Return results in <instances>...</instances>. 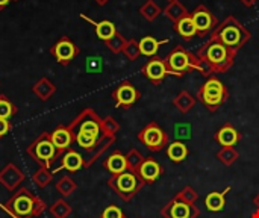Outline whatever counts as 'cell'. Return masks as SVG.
Returning <instances> with one entry per match:
<instances>
[{
  "instance_id": "1",
  "label": "cell",
  "mask_w": 259,
  "mask_h": 218,
  "mask_svg": "<svg viewBox=\"0 0 259 218\" xmlns=\"http://www.w3.org/2000/svg\"><path fill=\"white\" fill-rule=\"evenodd\" d=\"M212 35L226 47L235 52H238L252 38V32L234 15H229L222 23H219L212 30Z\"/></svg>"
},
{
  "instance_id": "2",
  "label": "cell",
  "mask_w": 259,
  "mask_h": 218,
  "mask_svg": "<svg viewBox=\"0 0 259 218\" xmlns=\"http://www.w3.org/2000/svg\"><path fill=\"white\" fill-rule=\"evenodd\" d=\"M196 55L209 61L215 73H226L234 65L237 58V52L226 47L214 35H211V38L197 49Z\"/></svg>"
},
{
  "instance_id": "3",
  "label": "cell",
  "mask_w": 259,
  "mask_h": 218,
  "mask_svg": "<svg viewBox=\"0 0 259 218\" xmlns=\"http://www.w3.org/2000/svg\"><path fill=\"white\" fill-rule=\"evenodd\" d=\"M197 99L214 114L229 99V91L217 77H209L197 91Z\"/></svg>"
},
{
  "instance_id": "4",
  "label": "cell",
  "mask_w": 259,
  "mask_h": 218,
  "mask_svg": "<svg viewBox=\"0 0 259 218\" xmlns=\"http://www.w3.org/2000/svg\"><path fill=\"white\" fill-rule=\"evenodd\" d=\"M165 64L168 74L182 77L184 74L197 70V56L196 53L188 52L184 46H176L165 58Z\"/></svg>"
},
{
  "instance_id": "5",
  "label": "cell",
  "mask_w": 259,
  "mask_h": 218,
  "mask_svg": "<svg viewBox=\"0 0 259 218\" xmlns=\"http://www.w3.org/2000/svg\"><path fill=\"white\" fill-rule=\"evenodd\" d=\"M108 185L124 200V202H131L144 187V182L138 178L137 173L127 170L121 175L112 176L108 181Z\"/></svg>"
},
{
  "instance_id": "6",
  "label": "cell",
  "mask_w": 259,
  "mask_h": 218,
  "mask_svg": "<svg viewBox=\"0 0 259 218\" xmlns=\"http://www.w3.org/2000/svg\"><path fill=\"white\" fill-rule=\"evenodd\" d=\"M138 141L143 143L150 152H161L170 144L168 135L165 130L155 121L149 123L146 127H143L138 134Z\"/></svg>"
},
{
  "instance_id": "7",
  "label": "cell",
  "mask_w": 259,
  "mask_h": 218,
  "mask_svg": "<svg viewBox=\"0 0 259 218\" xmlns=\"http://www.w3.org/2000/svg\"><path fill=\"white\" fill-rule=\"evenodd\" d=\"M71 134H88L100 140L102 137V120L90 109L80 114V117L73 123L71 126Z\"/></svg>"
},
{
  "instance_id": "8",
  "label": "cell",
  "mask_w": 259,
  "mask_h": 218,
  "mask_svg": "<svg viewBox=\"0 0 259 218\" xmlns=\"http://www.w3.org/2000/svg\"><path fill=\"white\" fill-rule=\"evenodd\" d=\"M29 153L35 161H38L42 165H47V164H52L56 159L58 149L53 146L50 137L42 135L29 147Z\"/></svg>"
},
{
  "instance_id": "9",
  "label": "cell",
  "mask_w": 259,
  "mask_h": 218,
  "mask_svg": "<svg viewBox=\"0 0 259 218\" xmlns=\"http://www.w3.org/2000/svg\"><path fill=\"white\" fill-rule=\"evenodd\" d=\"M159 214L162 218H197L200 215V209L196 205H190L173 197L165 206H162Z\"/></svg>"
},
{
  "instance_id": "10",
  "label": "cell",
  "mask_w": 259,
  "mask_h": 218,
  "mask_svg": "<svg viewBox=\"0 0 259 218\" xmlns=\"http://www.w3.org/2000/svg\"><path fill=\"white\" fill-rule=\"evenodd\" d=\"M196 29H197V36H205L206 33H209L211 30H214L217 27V24L220 23L217 20V17L205 6V5H199L193 12H190Z\"/></svg>"
},
{
  "instance_id": "11",
  "label": "cell",
  "mask_w": 259,
  "mask_h": 218,
  "mask_svg": "<svg viewBox=\"0 0 259 218\" xmlns=\"http://www.w3.org/2000/svg\"><path fill=\"white\" fill-rule=\"evenodd\" d=\"M9 211L18 218H26L32 215L35 211V200L27 190H20L6 205Z\"/></svg>"
},
{
  "instance_id": "12",
  "label": "cell",
  "mask_w": 259,
  "mask_h": 218,
  "mask_svg": "<svg viewBox=\"0 0 259 218\" xmlns=\"http://www.w3.org/2000/svg\"><path fill=\"white\" fill-rule=\"evenodd\" d=\"M143 74L153 83V85H161L164 79L168 76L167 64L165 59L162 58H152L144 67H143Z\"/></svg>"
},
{
  "instance_id": "13",
  "label": "cell",
  "mask_w": 259,
  "mask_h": 218,
  "mask_svg": "<svg viewBox=\"0 0 259 218\" xmlns=\"http://www.w3.org/2000/svg\"><path fill=\"white\" fill-rule=\"evenodd\" d=\"M164 173V168L161 167V164L153 159V158H144L143 164L140 165V168L137 170L138 178L144 182V185H152L155 184Z\"/></svg>"
},
{
  "instance_id": "14",
  "label": "cell",
  "mask_w": 259,
  "mask_h": 218,
  "mask_svg": "<svg viewBox=\"0 0 259 218\" xmlns=\"http://www.w3.org/2000/svg\"><path fill=\"white\" fill-rule=\"evenodd\" d=\"M112 97L115 100L117 108H129L140 99V93L131 82H123L117 86Z\"/></svg>"
},
{
  "instance_id": "15",
  "label": "cell",
  "mask_w": 259,
  "mask_h": 218,
  "mask_svg": "<svg viewBox=\"0 0 259 218\" xmlns=\"http://www.w3.org/2000/svg\"><path fill=\"white\" fill-rule=\"evenodd\" d=\"M52 164H53V165H52V168H53L52 171H58V170H62V168H65V170H68V171H77V170H80L82 165H83V158H82L77 152L70 150V152H67L64 156H61L59 161L55 159Z\"/></svg>"
},
{
  "instance_id": "16",
  "label": "cell",
  "mask_w": 259,
  "mask_h": 218,
  "mask_svg": "<svg viewBox=\"0 0 259 218\" xmlns=\"http://www.w3.org/2000/svg\"><path fill=\"white\" fill-rule=\"evenodd\" d=\"M214 140L222 147H235L241 140V134L231 123H228L222 129L217 130V134L214 135Z\"/></svg>"
},
{
  "instance_id": "17",
  "label": "cell",
  "mask_w": 259,
  "mask_h": 218,
  "mask_svg": "<svg viewBox=\"0 0 259 218\" xmlns=\"http://www.w3.org/2000/svg\"><path fill=\"white\" fill-rule=\"evenodd\" d=\"M103 167L112 175V176H117V175H121L124 171H127V161H126V156L120 152H114L112 155H109L105 162H103Z\"/></svg>"
},
{
  "instance_id": "18",
  "label": "cell",
  "mask_w": 259,
  "mask_h": 218,
  "mask_svg": "<svg viewBox=\"0 0 259 218\" xmlns=\"http://www.w3.org/2000/svg\"><path fill=\"white\" fill-rule=\"evenodd\" d=\"M76 52H77L76 46L71 41H68V39L59 41L55 46V49H53V53H55V56H56V59L59 62H68V61H71L74 58Z\"/></svg>"
},
{
  "instance_id": "19",
  "label": "cell",
  "mask_w": 259,
  "mask_h": 218,
  "mask_svg": "<svg viewBox=\"0 0 259 218\" xmlns=\"http://www.w3.org/2000/svg\"><path fill=\"white\" fill-rule=\"evenodd\" d=\"M138 42H140L141 55L153 58V56L158 53L159 47H161V46H164V44H167V42H168V39H162V41H159V39L153 38L152 35H147V36H143Z\"/></svg>"
},
{
  "instance_id": "20",
  "label": "cell",
  "mask_w": 259,
  "mask_h": 218,
  "mask_svg": "<svg viewBox=\"0 0 259 218\" xmlns=\"http://www.w3.org/2000/svg\"><path fill=\"white\" fill-rule=\"evenodd\" d=\"M173 29L176 33H179L184 39H191L194 36H197V29H196V24L191 18V15L179 20L178 23L173 24Z\"/></svg>"
},
{
  "instance_id": "21",
  "label": "cell",
  "mask_w": 259,
  "mask_h": 218,
  "mask_svg": "<svg viewBox=\"0 0 259 218\" xmlns=\"http://www.w3.org/2000/svg\"><path fill=\"white\" fill-rule=\"evenodd\" d=\"M50 140H52L53 146L58 149V152H62V150H65V149L71 144V141H73V134H71L70 129L59 127V129H56L55 132H52Z\"/></svg>"
},
{
  "instance_id": "22",
  "label": "cell",
  "mask_w": 259,
  "mask_h": 218,
  "mask_svg": "<svg viewBox=\"0 0 259 218\" xmlns=\"http://www.w3.org/2000/svg\"><path fill=\"white\" fill-rule=\"evenodd\" d=\"M188 155H190V150H188L187 144H184L182 141H173L167 146V156L175 164L185 161L188 158Z\"/></svg>"
},
{
  "instance_id": "23",
  "label": "cell",
  "mask_w": 259,
  "mask_h": 218,
  "mask_svg": "<svg viewBox=\"0 0 259 218\" xmlns=\"http://www.w3.org/2000/svg\"><path fill=\"white\" fill-rule=\"evenodd\" d=\"M164 14H165V17L167 18H170L171 21H173V24L175 23H178L179 20H182V18H185V17H188L190 15V12H188V9L179 2V0H173V2H170L165 8H164V11H162Z\"/></svg>"
},
{
  "instance_id": "24",
  "label": "cell",
  "mask_w": 259,
  "mask_h": 218,
  "mask_svg": "<svg viewBox=\"0 0 259 218\" xmlns=\"http://www.w3.org/2000/svg\"><path fill=\"white\" fill-rule=\"evenodd\" d=\"M231 188H226L225 193H220V191H212L206 196L205 199V205H206V209L211 211V212H220L225 209L226 206V197L225 194L229 191Z\"/></svg>"
},
{
  "instance_id": "25",
  "label": "cell",
  "mask_w": 259,
  "mask_h": 218,
  "mask_svg": "<svg viewBox=\"0 0 259 218\" xmlns=\"http://www.w3.org/2000/svg\"><path fill=\"white\" fill-rule=\"evenodd\" d=\"M173 105L176 109H179V112L182 114H188L194 105H196V99L188 93V91H181L175 99H173Z\"/></svg>"
},
{
  "instance_id": "26",
  "label": "cell",
  "mask_w": 259,
  "mask_h": 218,
  "mask_svg": "<svg viewBox=\"0 0 259 218\" xmlns=\"http://www.w3.org/2000/svg\"><path fill=\"white\" fill-rule=\"evenodd\" d=\"M215 158H217L223 165L231 167L232 164L237 162V159L240 158V153H238V150H237L235 147H222V149L217 152Z\"/></svg>"
},
{
  "instance_id": "27",
  "label": "cell",
  "mask_w": 259,
  "mask_h": 218,
  "mask_svg": "<svg viewBox=\"0 0 259 218\" xmlns=\"http://www.w3.org/2000/svg\"><path fill=\"white\" fill-rule=\"evenodd\" d=\"M140 14H141L146 20L153 21V20H156V18L162 14V9H161V6H159L156 2L147 0V2L140 8Z\"/></svg>"
},
{
  "instance_id": "28",
  "label": "cell",
  "mask_w": 259,
  "mask_h": 218,
  "mask_svg": "<svg viewBox=\"0 0 259 218\" xmlns=\"http://www.w3.org/2000/svg\"><path fill=\"white\" fill-rule=\"evenodd\" d=\"M96 33L100 39L103 41H109L111 38L115 36L117 33V29L114 26V23L105 20V21H100V23H96Z\"/></svg>"
},
{
  "instance_id": "29",
  "label": "cell",
  "mask_w": 259,
  "mask_h": 218,
  "mask_svg": "<svg viewBox=\"0 0 259 218\" xmlns=\"http://www.w3.org/2000/svg\"><path fill=\"white\" fill-rule=\"evenodd\" d=\"M126 161H127V170L137 173V170L140 168V165H141L143 161H144V156H143L137 149H132V150L126 155Z\"/></svg>"
},
{
  "instance_id": "30",
  "label": "cell",
  "mask_w": 259,
  "mask_h": 218,
  "mask_svg": "<svg viewBox=\"0 0 259 218\" xmlns=\"http://www.w3.org/2000/svg\"><path fill=\"white\" fill-rule=\"evenodd\" d=\"M175 197H178L179 200H182V202H185V203H190V205H196V202L199 200L197 191H196L193 187H190V185H187L185 188H182Z\"/></svg>"
},
{
  "instance_id": "31",
  "label": "cell",
  "mask_w": 259,
  "mask_h": 218,
  "mask_svg": "<svg viewBox=\"0 0 259 218\" xmlns=\"http://www.w3.org/2000/svg\"><path fill=\"white\" fill-rule=\"evenodd\" d=\"M74 140H76V143H77L79 147L88 149V150L93 149V147H96V144L100 141L99 138H96L93 135H88V134H74Z\"/></svg>"
},
{
  "instance_id": "32",
  "label": "cell",
  "mask_w": 259,
  "mask_h": 218,
  "mask_svg": "<svg viewBox=\"0 0 259 218\" xmlns=\"http://www.w3.org/2000/svg\"><path fill=\"white\" fill-rule=\"evenodd\" d=\"M126 38L123 36V35H120L118 32L115 33V36L114 38H111L109 41H106V44H108V47L114 52V53H120V52H123L124 50V47H126Z\"/></svg>"
},
{
  "instance_id": "33",
  "label": "cell",
  "mask_w": 259,
  "mask_h": 218,
  "mask_svg": "<svg viewBox=\"0 0 259 218\" xmlns=\"http://www.w3.org/2000/svg\"><path fill=\"white\" fill-rule=\"evenodd\" d=\"M123 53L131 59V61H135L138 59V56L141 55V50H140V42L135 41V39H129L126 42V47L123 50Z\"/></svg>"
},
{
  "instance_id": "34",
  "label": "cell",
  "mask_w": 259,
  "mask_h": 218,
  "mask_svg": "<svg viewBox=\"0 0 259 218\" xmlns=\"http://www.w3.org/2000/svg\"><path fill=\"white\" fill-rule=\"evenodd\" d=\"M193 129L190 123H179L175 126V137L178 140H191Z\"/></svg>"
},
{
  "instance_id": "35",
  "label": "cell",
  "mask_w": 259,
  "mask_h": 218,
  "mask_svg": "<svg viewBox=\"0 0 259 218\" xmlns=\"http://www.w3.org/2000/svg\"><path fill=\"white\" fill-rule=\"evenodd\" d=\"M196 56H197V55H196ZM197 71L202 73L205 77H212V74L215 73V70H214V67L211 65V62L206 61L205 58H200V56H197Z\"/></svg>"
},
{
  "instance_id": "36",
  "label": "cell",
  "mask_w": 259,
  "mask_h": 218,
  "mask_svg": "<svg viewBox=\"0 0 259 218\" xmlns=\"http://www.w3.org/2000/svg\"><path fill=\"white\" fill-rule=\"evenodd\" d=\"M102 130L106 137H114V134L118 130V123L112 117H108L102 120Z\"/></svg>"
},
{
  "instance_id": "37",
  "label": "cell",
  "mask_w": 259,
  "mask_h": 218,
  "mask_svg": "<svg viewBox=\"0 0 259 218\" xmlns=\"http://www.w3.org/2000/svg\"><path fill=\"white\" fill-rule=\"evenodd\" d=\"M15 112L14 106L11 102H8L6 99H0V118H5L8 120L9 117H12Z\"/></svg>"
},
{
  "instance_id": "38",
  "label": "cell",
  "mask_w": 259,
  "mask_h": 218,
  "mask_svg": "<svg viewBox=\"0 0 259 218\" xmlns=\"http://www.w3.org/2000/svg\"><path fill=\"white\" fill-rule=\"evenodd\" d=\"M100 218H126V217H124L123 211H121L118 206H115V205H109V206L102 212V217Z\"/></svg>"
},
{
  "instance_id": "39",
  "label": "cell",
  "mask_w": 259,
  "mask_h": 218,
  "mask_svg": "<svg viewBox=\"0 0 259 218\" xmlns=\"http://www.w3.org/2000/svg\"><path fill=\"white\" fill-rule=\"evenodd\" d=\"M100 59L99 58H88V71H99Z\"/></svg>"
},
{
  "instance_id": "40",
  "label": "cell",
  "mask_w": 259,
  "mask_h": 218,
  "mask_svg": "<svg viewBox=\"0 0 259 218\" xmlns=\"http://www.w3.org/2000/svg\"><path fill=\"white\" fill-rule=\"evenodd\" d=\"M9 129H11L9 121L5 120V118H0V137H5L9 132Z\"/></svg>"
},
{
  "instance_id": "41",
  "label": "cell",
  "mask_w": 259,
  "mask_h": 218,
  "mask_svg": "<svg viewBox=\"0 0 259 218\" xmlns=\"http://www.w3.org/2000/svg\"><path fill=\"white\" fill-rule=\"evenodd\" d=\"M244 6H247V8H252V6H255L256 3H258L259 0H240Z\"/></svg>"
},
{
  "instance_id": "42",
  "label": "cell",
  "mask_w": 259,
  "mask_h": 218,
  "mask_svg": "<svg viewBox=\"0 0 259 218\" xmlns=\"http://www.w3.org/2000/svg\"><path fill=\"white\" fill-rule=\"evenodd\" d=\"M253 205L256 206V209H259V194L255 196V199H253Z\"/></svg>"
},
{
  "instance_id": "43",
  "label": "cell",
  "mask_w": 259,
  "mask_h": 218,
  "mask_svg": "<svg viewBox=\"0 0 259 218\" xmlns=\"http://www.w3.org/2000/svg\"><path fill=\"white\" fill-rule=\"evenodd\" d=\"M250 218H259V209H256V211L250 215Z\"/></svg>"
},
{
  "instance_id": "44",
  "label": "cell",
  "mask_w": 259,
  "mask_h": 218,
  "mask_svg": "<svg viewBox=\"0 0 259 218\" xmlns=\"http://www.w3.org/2000/svg\"><path fill=\"white\" fill-rule=\"evenodd\" d=\"M6 3H9V0H0V6H5Z\"/></svg>"
},
{
  "instance_id": "45",
  "label": "cell",
  "mask_w": 259,
  "mask_h": 218,
  "mask_svg": "<svg viewBox=\"0 0 259 218\" xmlns=\"http://www.w3.org/2000/svg\"><path fill=\"white\" fill-rule=\"evenodd\" d=\"M106 2H108V0H97V3H99V5H105Z\"/></svg>"
},
{
  "instance_id": "46",
  "label": "cell",
  "mask_w": 259,
  "mask_h": 218,
  "mask_svg": "<svg viewBox=\"0 0 259 218\" xmlns=\"http://www.w3.org/2000/svg\"><path fill=\"white\" fill-rule=\"evenodd\" d=\"M167 2H168V3H170V2H173V0H167Z\"/></svg>"
}]
</instances>
